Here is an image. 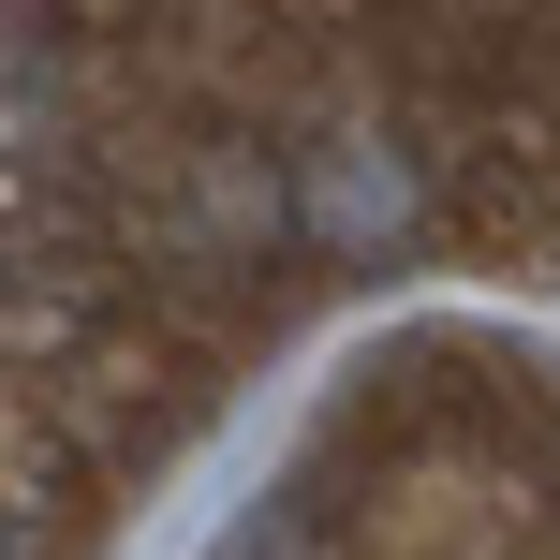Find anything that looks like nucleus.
<instances>
[{"mask_svg":"<svg viewBox=\"0 0 560 560\" xmlns=\"http://www.w3.org/2000/svg\"><path fill=\"white\" fill-rule=\"evenodd\" d=\"M384 252L560 295V15H15V560Z\"/></svg>","mask_w":560,"mask_h":560,"instance_id":"f257e3e1","label":"nucleus"},{"mask_svg":"<svg viewBox=\"0 0 560 560\" xmlns=\"http://www.w3.org/2000/svg\"><path fill=\"white\" fill-rule=\"evenodd\" d=\"M207 560H560V354L516 325H384Z\"/></svg>","mask_w":560,"mask_h":560,"instance_id":"f03ea898","label":"nucleus"}]
</instances>
